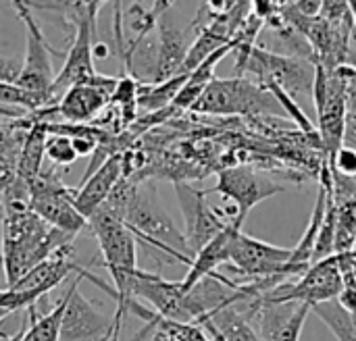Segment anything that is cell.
Listing matches in <instances>:
<instances>
[{
	"label": "cell",
	"instance_id": "cell-15",
	"mask_svg": "<svg viewBox=\"0 0 356 341\" xmlns=\"http://www.w3.org/2000/svg\"><path fill=\"white\" fill-rule=\"evenodd\" d=\"M79 281L81 277L67 290V308L58 341H113V319L98 313V308L79 292Z\"/></svg>",
	"mask_w": 356,
	"mask_h": 341
},
{
	"label": "cell",
	"instance_id": "cell-25",
	"mask_svg": "<svg viewBox=\"0 0 356 341\" xmlns=\"http://www.w3.org/2000/svg\"><path fill=\"white\" fill-rule=\"evenodd\" d=\"M148 329H156L173 341H213L196 323H177V321H167V319L156 317V321L148 325L144 331Z\"/></svg>",
	"mask_w": 356,
	"mask_h": 341
},
{
	"label": "cell",
	"instance_id": "cell-24",
	"mask_svg": "<svg viewBox=\"0 0 356 341\" xmlns=\"http://www.w3.org/2000/svg\"><path fill=\"white\" fill-rule=\"evenodd\" d=\"M259 85H263L267 92H271L273 94V98L277 100V104L282 106V110L286 113V117L290 119V121H294L305 133H315V123L309 119V115L302 110V106L284 90V88H280L277 83H273V81H263V83H259Z\"/></svg>",
	"mask_w": 356,
	"mask_h": 341
},
{
	"label": "cell",
	"instance_id": "cell-21",
	"mask_svg": "<svg viewBox=\"0 0 356 341\" xmlns=\"http://www.w3.org/2000/svg\"><path fill=\"white\" fill-rule=\"evenodd\" d=\"M29 119H31V127L25 135L21 154L15 165V175L27 183H31L42 173V160L46 156V142L50 138L46 123L33 119L31 115H29Z\"/></svg>",
	"mask_w": 356,
	"mask_h": 341
},
{
	"label": "cell",
	"instance_id": "cell-23",
	"mask_svg": "<svg viewBox=\"0 0 356 341\" xmlns=\"http://www.w3.org/2000/svg\"><path fill=\"white\" fill-rule=\"evenodd\" d=\"M313 313L327 325L338 341H356V315L346 313L338 300L319 304L313 308Z\"/></svg>",
	"mask_w": 356,
	"mask_h": 341
},
{
	"label": "cell",
	"instance_id": "cell-19",
	"mask_svg": "<svg viewBox=\"0 0 356 341\" xmlns=\"http://www.w3.org/2000/svg\"><path fill=\"white\" fill-rule=\"evenodd\" d=\"M238 231H242V229L236 227V225H227L217 238H213L200 252L194 254L192 265L188 267L186 277L179 281L184 294H188L198 281L215 275L219 267L229 265V246H232V240H234V235Z\"/></svg>",
	"mask_w": 356,
	"mask_h": 341
},
{
	"label": "cell",
	"instance_id": "cell-17",
	"mask_svg": "<svg viewBox=\"0 0 356 341\" xmlns=\"http://www.w3.org/2000/svg\"><path fill=\"white\" fill-rule=\"evenodd\" d=\"M156 31H159L156 69H154L152 83H161V81H167V79L179 75V69L188 56L192 42H194V38H190V35L192 33L196 35V27H194V23H190L188 27H179L175 21H169L163 15L156 23Z\"/></svg>",
	"mask_w": 356,
	"mask_h": 341
},
{
	"label": "cell",
	"instance_id": "cell-4",
	"mask_svg": "<svg viewBox=\"0 0 356 341\" xmlns=\"http://www.w3.org/2000/svg\"><path fill=\"white\" fill-rule=\"evenodd\" d=\"M356 77V67H340L327 71L315 65V85L313 100L317 110V127L321 138V148L325 154L323 165L332 169L340 148L344 146L346 133V115L350 100V85Z\"/></svg>",
	"mask_w": 356,
	"mask_h": 341
},
{
	"label": "cell",
	"instance_id": "cell-29",
	"mask_svg": "<svg viewBox=\"0 0 356 341\" xmlns=\"http://www.w3.org/2000/svg\"><path fill=\"white\" fill-rule=\"evenodd\" d=\"M330 173L332 175H342V177H348V179H356V148L344 144L340 148Z\"/></svg>",
	"mask_w": 356,
	"mask_h": 341
},
{
	"label": "cell",
	"instance_id": "cell-10",
	"mask_svg": "<svg viewBox=\"0 0 356 341\" xmlns=\"http://www.w3.org/2000/svg\"><path fill=\"white\" fill-rule=\"evenodd\" d=\"M292 258V248H280L257 238L238 231L229 246V265L234 273L248 281L257 279H290L288 265Z\"/></svg>",
	"mask_w": 356,
	"mask_h": 341
},
{
	"label": "cell",
	"instance_id": "cell-31",
	"mask_svg": "<svg viewBox=\"0 0 356 341\" xmlns=\"http://www.w3.org/2000/svg\"><path fill=\"white\" fill-rule=\"evenodd\" d=\"M338 304H340L346 313L356 315V290H353V288H342V292H340V296H338Z\"/></svg>",
	"mask_w": 356,
	"mask_h": 341
},
{
	"label": "cell",
	"instance_id": "cell-34",
	"mask_svg": "<svg viewBox=\"0 0 356 341\" xmlns=\"http://www.w3.org/2000/svg\"><path fill=\"white\" fill-rule=\"evenodd\" d=\"M202 331H204V333H207V335H209L213 341H223L221 338H219V333H215V331H211V329H202Z\"/></svg>",
	"mask_w": 356,
	"mask_h": 341
},
{
	"label": "cell",
	"instance_id": "cell-28",
	"mask_svg": "<svg viewBox=\"0 0 356 341\" xmlns=\"http://www.w3.org/2000/svg\"><path fill=\"white\" fill-rule=\"evenodd\" d=\"M40 298L33 296V294H27V292H17V290H10V288H4L0 290V310L4 313H17V310H27L31 306H35Z\"/></svg>",
	"mask_w": 356,
	"mask_h": 341
},
{
	"label": "cell",
	"instance_id": "cell-20",
	"mask_svg": "<svg viewBox=\"0 0 356 341\" xmlns=\"http://www.w3.org/2000/svg\"><path fill=\"white\" fill-rule=\"evenodd\" d=\"M200 329H211L219 333L223 341H261L259 333L250 325V317L238 308V304L221 306L219 310L211 313L196 321Z\"/></svg>",
	"mask_w": 356,
	"mask_h": 341
},
{
	"label": "cell",
	"instance_id": "cell-9",
	"mask_svg": "<svg viewBox=\"0 0 356 341\" xmlns=\"http://www.w3.org/2000/svg\"><path fill=\"white\" fill-rule=\"evenodd\" d=\"M246 71L257 77V83L273 81L280 88H284L292 98L313 96L315 63L309 58L294 54H277L254 46L246 63Z\"/></svg>",
	"mask_w": 356,
	"mask_h": 341
},
{
	"label": "cell",
	"instance_id": "cell-18",
	"mask_svg": "<svg viewBox=\"0 0 356 341\" xmlns=\"http://www.w3.org/2000/svg\"><path fill=\"white\" fill-rule=\"evenodd\" d=\"M121 177H123V152L108 156L90 177L81 179L75 194V208L81 213L83 219L90 221L102 208V204L106 202L115 185L121 181Z\"/></svg>",
	"mask_w": 356,
	"mask_h": 341
},
{
	"label": "cell",
	"instance_id": "cell-26",
	"mask_svg": "<svg viewBox=\"0 0 356 341\" xmlns=\"http://www.w3.org/2000/svg\"><path fill=\"white\" fill-rule=\"evenodd\" d=\"M0 106H13V108H27L29 113H35L40 108H46V100H42L35 94H29L21 90L15 83L0 81Z\"/></svg>",
	"mask_w": 356,
	"mask_h": 341
},
{
	"label": "cell",
	"instance_id": "cell-3",
	"mask_svg": "<svg viewBox=\"0 0 356 341\" xmlns=\"http://www.w3.org/2000/svg\"><path fill=\"white\" fill-rule=\"evenodd\" d=\"M104 2H29L31 8L56 10L67 17L73 25V42L67 50L63 69L58 71L50 92L48 102L56 106L63 94L79 83H90L98 71L94 69V38H96V17Z\"/></svg>",
	"mask_w": 356,
	"mask_h": 341
},
{
	"label": "cell",
	"instance_id": "cell-7",
	"mask_svg": "<svg viewBox=\"0 0 356 341\" xmlns=\"http://www.w3.org/2000/svg\"><path fill=\"white\" fill-rule=\"evenodd\" d=\"M10 4L25 27V56L21 58V73H19L15 85H19L21 90H25L29 94L40 96L42 100H46V106H50L48 92L56 79V75L52 71V60H50L52 48L46 44L42 27H40L38 19L31 15L29 2L15 0Z\"/></svg>",
	"mask_w": 356,
	"mask_h": 341
},
{
	"label": "cell",
	"instance_id": "cell-6",
	"mask_svg": "<svg viewBox=\"0 0 356 341\" xmlns=\"http://www.w3.org/2000/svg\"><path fill=\"white\" fill-rule=\"evenodd\" d=\"M29 192L31 210L50 227L60 229L73 238H77V233L88 227V219H83L81 213L75 208L77 188L65 185L54 169L42 171L29 183Z\"/></svg>",
	"mask_w": 356,
	"mask_h": 341
},
{
	"label": "cell",
	"instance_id": "cell-36",
	"mask_svg": "<svg viewBox=\"0 0 356 341\" xmlns=\"http://www.w3.org/2000/svg\"><path fill=\"white\" fill-rule=\"evenodd\" d=\"M0 265H2V256H0Z\"/></svg>",
	"mask_w": 356,
	"mask_h": 341
},
{
	"label": "cell",
	"instance_id": "cell-33",
	"mask_svg": "<svg viewBox=\"0 0 356 341\" xmlns=\"http://www.w3.org/2000/svg\"><path fill=\"white\" fill-rule=\"evenodd\" d=\"M348 8H350V15H353V23L356 27V0H348Z\"/></svg>",
	"mask_w": 356,
	"mask_h": 341
},
{
	"label": "cell",
	"instance_id": "cell-5",
	"mask_svg": "<svg viewBox=\"0 0 356 341\" xmlns=\"http://www.w3.org/2000/svg\"><path fill=\"white\" fill-rule=\"evenodd\" d=\"M192 110L200 115H219V117H229V115L286 117L273 94L246 77H232V79L215 77L209 83V88L202 92L198 102L192 106Z\"/></svg>",
	"mask_w": 356,
	"mask_h": 341
},
{
	"label": "cell",
	"instance_id": "cell-27",
	"mask_svg": "<svg viewBox=\"0 0 356 341\" xmlns=\"http://www.w3.org/2000/svg\"><path fill=\"white\" fill-rule=\"evenodd\" d=\"M46 156L60 167H69L73 165L79 156L73 148V142L65 135H50L46 142Z\"/></svg>",
	"mask_w": 356,
	"mask_h": 341
},
{
	"label": "cell",
	"instance_id": "cell-2",
	"mask_svg": "<svg viewBox=\"0 0 356 341\" xmlns=\"http://www.w3.org/2000/svg\"><path fill=\"white\" fill-rule=\"evenodd\" d=\"M123 223L129 227L136 242L150 250L159 263L192 265L194 256L188 248L186 235L175 227L169 213L161 206L159 192L152 181H138L136 196L123 217Z\"/></svg>",
	"mask_w": 356,
	"mask_h": 341
},
{
	"label": "cell",
	"instance_id": "cell-14",
	"mask_svg": "<svg viewBox=\"0 0 356 341\" xmlns=\"http://www.w3.org/2000/svg\"><path fill=\"white\" fill-rule=\"evenodd\" d=\"M246 304L250 319L259 321V340L261 341H300L307 317L313 313L311 306L300 302H267L263 298L240 302Z\"/></svg>",
	"mask_w": 356,
	"mask_h": 341
},
{
	"label": "cell",
	"instance_id": "cell-35",
	"mask_svg": "<svg viewBox=\"0 0 356 341\" xmlns=\"http://www.w3.org/2000/svg\"><path fill=\"white\" fill-rule=\"evenodd\" d=\"M332 194H334V192H332ZM344 202H355V204H356V194L353 196V198H350V200H344Z\"/></svg>",
	"mask_w": 356,
	"mask_h": 341
},
{
	"label": "cell",
	"instance_id": "cell-32",
	"mask_svg": "<svg viewBox=\"0 0 356 341\" xmlns=\"http://www.w3.org/2000/svg\"><path fill=\"white\" fill-rule=\"evenodd\" d=\"M13 179H15V169L0 158V194L13 183Z\"/></svg>",
	"mask_w": 356,
	"mask_h": 341
},
{
	"label": "cell",
	"instance_id": "cell-12",
	"mask_svg": "<svg viewBox=\"0 0 356 341\" xmlns=\"http://www.w3.org/2000/svg\"><path fill=\"white\" fill-rule=\"evenodd\" d=\"M284 190H286L284 185L275 183L267 175L257 173L250 167H229L219 173L217 185L211 190H204V192L219 194V196H223V200L232 202V206L238 208V215L244 223V219L248 217L252 206H257L259 202H263L275 194H282Z\"/></svg>",
	"mask_w": 356,
	"mask_h": 341
},
{
	"label": "cell",
	"instance_id": "cell-8",
	"mask_svg": "<svg viewBox=\"0 0 356 341\" xmlns=\"http://www.w3.org/2000/svg\"><path fill=\"white\" fill-rule=\"evenodd\" d=\"M119 77H108L98 73L90 83H79L69 88L56 106L40 108L35 115L44 123H75L92 125L98 115L111 102V96L117 88Z\"/></svg>",
	"mask_w": 356,
	"mask_h": 341
},
{
	"label": "cell",
	"instance_id": "cell-11",
	"mask_svg": "<svg viewBox=\"0 0 356 341\" xmlns=\"http://www.w3.org/2000/svg\"><path fill=\"white\" fill-rule=\"evenodd\" d=\"M342 292V275L336 254L311 265L296 281H286L263 296L267 302H300L311 308L338 300Z\"/></svg>",
	"mask_w": 356,
	"mask_h": 341
},
{
	"label": "cell",
	"instance_id": "cell-16",
	"mask_svg": "<svg viewBox=\"0 0 356 341\" xmlns=\"http://www.w3.org/2000/svg\"><path fill=\"white\" fill-rule=\"evenodd\" d=\"M131 296L134 300L148 302L161 319L190 323L184 310V292L179 281H167L156 273L138 269L131 279Z\"/></svg>",
	"mask_w": 356,
	"mask_h": 341
},
{
	"label": "cell",
	"instance_id": "cell-22",
	"mask_svg": "<svg viewBox=\"0 0 356 341\" xmlns=\"http://www.w3.org/2000/svg\"><path fill=\"white\" fill-rule=\"evenodd\" d=\"M188 75H175L161 83H140L138 90V106L146 108L148 113H161L165 106L173 104L181 88L186 85Z\"/></svg>",
	"mask_w": 356,
	"mask_h": 341
},
{
	"label": "cell",
	"instance_id": "cell-1",
	"mask_svg": "<svg viewBox=\"0 0 356 341\" xmlns=\"http://www.w3.org/2000/svg\"><path fill=\"white\" fill-rule=\"evenodd\" d=\"M2 223V271L6 288H13L33 267L48 260L58 250L73 246V235L50 227L29 206V202L0 198Z\"/></svg>",
	"mask_w": 356,
	"mask_h": 341
},
{
	"label": "cell",
	"instance_id": "cell-13",
	"mask_svg": "<svg viewBox=\"0 0 356 341\" xmlns=\"http://www.w3.org/2000/svg\"><path fill=\"white\" fill-rule=\"evenodd\" d=\"M175 194L179 200V208L186 221V242L192 252H200L213 238H217L229 223L223 219V215L209 206L207 202V192L192 188L190 183L175 181Z\"/></svg>",
	"mask_w": 356,
	"mask_h": 341
},
{
	"label": "cell",
	"instance_id": "cell-30",
	"mask_svg": "<svg viewBox=\"0 0 356 341\" xmlns=\"http://www.w3.org/2000/svg\"><path fill=\"white\" fill-rule=\"evenodd\" d=\"M21 73V60L19 58H6L0 56V81L15 83Z\"/></svg>",
	"mask_w": 356,
	"mask_h": 341
}]
</instances>
